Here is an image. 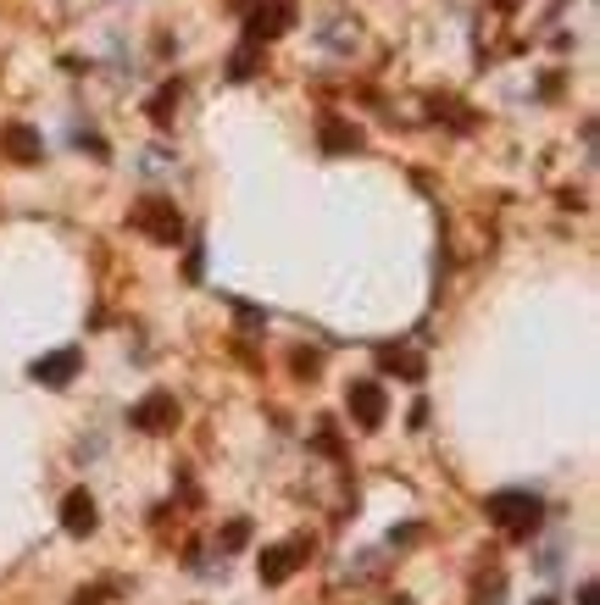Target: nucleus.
<instances>
[{
	"label": "nucleus",
	"mask_w": 600,
	"mask_h": 605,
	"mask_svg": "<svg viewBox=\"0 0 600 605\" xmlns=\"http://www.w3.org/2000/svg\"><path fill=\"white\" fill-rule=\"evenodd\" d=\"M489 516H495L500 527H511V533H528L533 516H540V500H533V495H495V500H489Z\"/></svg>",
	"instance_id": "f257e3e1"
},
{
	"label": "nucleus",
	"mask_w": 600,
	"mask_h": 605,
	"mask_svg": "<svg viewBox=\"0 0 600 605\" xmlns=\"http://www.w3.org/2000/svg\"><path fill=\"white\" fill-rule=\"evenodd\" d=\"M73 367H79V356L67 350V356H50V361H39V367H34V378H45V383H67V372H73Z\"/></svg>",
	"instance_id": "20e7f679"
},
{
	"label": "nucleus",
	"mask_w": 600,
	"mask_h": 605,
	"mask_svg": "<svg viewBox=\"0 0 600 605\" xmlns=\"http://www.w3.org/2000/svg\"><path fill=\"white\" fill-rule=\"evenodd\" d=\"M356 412H362V422H378L384 400H378V389H373V383H362V389H356Z\"/></svg>",
	"instance_id": "39448f33"
},
{
	"label": "nucleus",
	"mask_w": 600,
	"mask_h": 605,
	"mask_svg": "<svg viewBox=\"0 0 600 605\" xmlns=\"http://www.w3.org/2000/svg\"><path fill=\"white\" fill-rule=\"evenodd\" d=\"M61 522H67V533H89V527H95V500H89V495H73Z\"/></svg>",
	"instance_id": "f03ea898"
},
{
	"label": "nucleus",
	"mask_w": 600,
	"mask_h": 605,
	"mask_svg": "<svg viewBox=\"0 0 600 605\" xmlns=\"http://www.w3.org/2000/svg\"><path fill=\"white\" fill-rule=\"evenodd\" d=\"M540 605H556V600H540Z\"/></svg>",
	"instance_id": "423d86ee"
},
{
	"label": "nucleus",
	"mask_w": 600,
	"mask_h": 605,
	"mask_svg": "<svg viewBox=\"0 0 600 605\" xmlns=\"http://www.w3.org/2000/svg\"><path fill=\"white\" fill-rule=\"evenodd\" d=\"M167 417H173V400H167V394L145 400V406L133 412V422H140V428H167Z\"/></svg>",
	"instance_id": "7ed1b4c3"
}]
</instances>
